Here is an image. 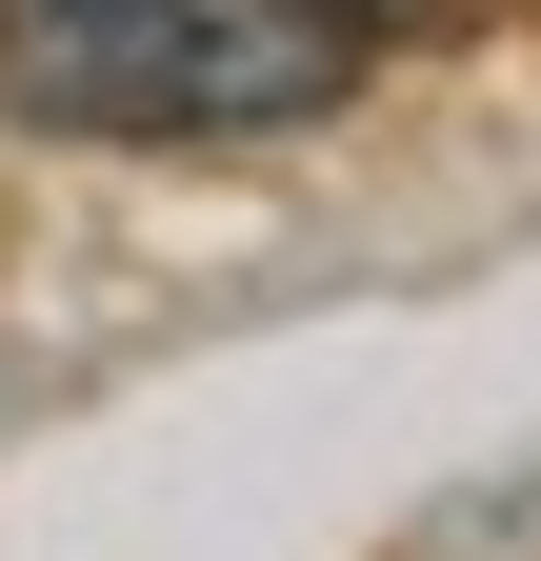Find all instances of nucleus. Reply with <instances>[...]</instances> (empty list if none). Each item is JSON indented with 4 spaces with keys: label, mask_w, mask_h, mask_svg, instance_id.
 <instances>
[{
    "label": "nucleus",
    "mask_w": 541,
    "mask_h": 561,
    "mask_svg": "<svg viewBox=\"0 0 541 561\" xmlns=\"http://www.w3.org/2000/svg\"><path fill=\"white\" fill-rule=\"evenodd\" d=\"M361 81L301 0H0V101L60 140H281Z\"/></svg>",
    "instance_id": "nucleus-1"
},
{
    "label": "nucleus",
    "mask_w": 541,
    "mask_h": 561,
    "mask_svg": "<svg viewBox=\"0 0 541 561\" xmlns=\"http://www.w3.org/2000/svg\"><path fill=\"white\" fill-rule=\"evenodd\" d=\"M301 21H342V41H401V21H441V0H301Z\"/></svg>",
    "instance_id": "nucleus-2"
}]
</instances>
